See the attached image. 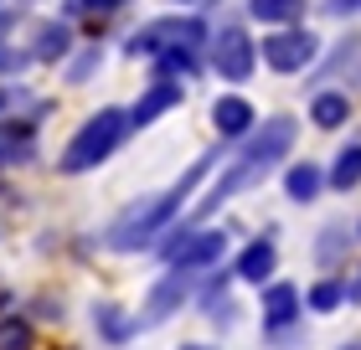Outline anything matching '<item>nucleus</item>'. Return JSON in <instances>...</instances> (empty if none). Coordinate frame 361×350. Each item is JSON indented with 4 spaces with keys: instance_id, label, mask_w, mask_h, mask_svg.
I'll use <instances>...</instances> for the list:
<instances>
[{
    "instance_id": "1",
    "label": "nucleus",
    "mask_w": 361,
    "mask_h": 350,
    "mask_svg": "<svg viewBox=\"0 0 361 350\" xmlns=\"http://www.w3.org/2000/svg\"><path fill=\"white\" fill-rule=\"evenodd\" d=\"M212 160L217 155H202L191 165L186 175L176 180L171 191H160V196H140L135 206H124L119 216L109 222V232H104V247H114V253H140V247H150L160 232H166L171 222H176V211L186 206V196L207 180V170H212Z\"/></svg>"
},
{
    "instance_id": "2",
    "label": "nucleus",
    "mask_w": 361,
    "mask_h": 350,
    "mask_svg": "<svg viewBox=\"0 0 361 350\" xmlns=\"http://www.w3.org/2000/svg\"><path fill=\"white\" fill-rule=\"evenodd\" d=\"M294 135H300V124H294L289 113H274V119H264V129H258V135H253L248 144H243L238 165L217 180V186H212V196H207L202 206H196V216H212L222 201H233V196H243L248 186H258V180H264V175L274 170V165L294 149Z\"/></svg>"
},
{
    "instance_id": "3",
    "label": "nucleus",
    "mask_w": 361,
    "mask_h": 350,
    "mask_svg": "<svg viewBox=\"0 0 361 350\" xmlns=\"http://www.w3.org/2000/svg\"><path fill=\"white\" fill-rule=\"evenodd\" d=\"M124 135H129V113L124 108H98L93 119H83V129L68 139L57 170L62 175H83V170H93V165H104L114 149L124 144Z\"/></svg>"
},
{
    "instance_id": "4",
    "label": "nucleus",
    "mask_w": 361,
    "mask_h": 350,
    "mask_svg": "<svg viewBox=\"0 0 361 350\" xmlns=\"http://www.w3.org/2000/svg\"><path fill=\"white\" fill-rule=\"evenodd\" d=\"M212 68H217L227 82H248L253 68H258V46L243 26H222L212 37Z\"/></svg>"
},
{
    "instance_id": "5",
    "label": "nucleus",
    "mask_w": 361,
    "mask_h": 350,
    "mask_svg": "<svg viewBox=\"0 0 361 350\" xmlns=\"http://www.w3.org/2000/svg\"><path fill=\"white\" fill-rule=\"evenodd\" d=\"M320 57V37L315 31H274V37H264V62L274 73H305L310 62Z\"/></svg>"
},
{
    "instance_id": "6",
    "label": "nucleus",
    "mask_w": 361,
    "mask_h": 350,
    "mask_svg": "<svg viewBox=\"0 0 361 350\" xmlns=\"http://www.w3.org/2000/svg\"><path fill=\"white\" fill-rule=\"evenodd\" d=\"M191 289H196L191 268H176V263H171V273H166V278H155V283H150V294H145L140 325H166L171 314H176V309L191 299Z\"/></svg>"
},
{
    "instance_id": "7",
    "label": "nucleus",
    "mask_w": 361,
    "mask_h": 350,
    "mask_svg": "<svg viewBox=\"0 0 361 350\" xmlns=\"http://www.w3.org/2000/svg\"><path fill=\"white\" fill-rule=\"evenodd\" d=\"M202 21H180V15H166V21H150L140 31V37H129V52L135 57H155V52H166V46H176V42H202Z\"/></svg>"
},
{
    "instance_id": "8",
    "label": "nucleus",
    "mask_w": 361,
    "mask_h": 350,
    "mask_svg": "<svg viewBox=\"0 0 361 350\" xmlns=\"http://www.w3.org/2000/svg\"><path fill=\"white\" fill-rule=\"evenodd\" d=\"M222 253H227V237H222V232H186L180 242L166 247V258L176 263V268H191V273L222 263Z\"/></svg>"
},
{
    "instance_id": "9",
    "label": "nucleus",
    "mask_w": 361,
    "mask_h": 350,
    "mask_svg": "<svg viewBox=\"0 0 361 350\" xmlns=\"http://www.w3.org/2000/svg\"><path fill=\"white\" fill-rule=\"evenodd\" d=\"M171 108H180V82H171V77H160L150 93L140 98L135 108H129V124L135 129H145V124H155L160 113H171Z\"/></svg>"
},
{
    "instance_id": "10",
    "label": "nucleus",
    "mask_w": 361,
    "mask_h": 350,
    "mask_svg": "<svg viewBox=\"0 0 361 350\" xmlns=\"http://www.w3.org/2000/svg\"><path fill=\"white\" fill-rule=\"evenodd\" d=\"M294 320H300V289H294V283H269L264 289V325L269 330H289Z\"/></svg>"
},
{
    "instance_id": "11",
    "label": "nucleus",
    "mask_w": 361,
    "mask_h": 350,
    "mask_svg": "<svg viewBox=\"0 0 361 350\" xmlns=\"http://www.w3.org/2000/svg\"><path fill=\"white\" fill-rule=\"evenodd\" d=\"M212 124H217L222 139L248 135V129H253V104H248V98H238V93H227V98H217V104H212Z\"/></svg>"
},
{
    "instance_id": "12",
    "label": "nucleus",
    "mask_w": 361,
    "mask_h": 350,
    "mask_svg": "<svg viewBox=\"0 0 361 350\" xmlns=\"http://www.w3.org/2000/svg\"><path fill=\"white\" fill-rule=\"evenodd\" d=\"M274 268H279V247L269 237L243 247V258H238V278L243 283H258V289H264V278H274Z\"/></svg>"
},
{
    "instance_id": "13",
    "label": "nucleus",
    "mask_w": 361,
    "mask_h": 350,
    "mask_svg": "<svg viewBox=\"0 0 361 350\" xmlns=\"http://www.w3.org/2000/svg\"><path fill=\"white\" fill-rule=\"evenodd\" d=\"M320 186H325V175H320V165H310V160H300V165H289L284 170V196L289 201H315L320 196Z\"/></svg>"
},
{
    "instance_id": "14",
    "label": "nucleus",
    "mask_w": 361,
    "mask_h": 350,
    "mask_svg": "<svg viewBox=\"0 0 361 350\" xmlns=\"http://www.w3.org/2000/svg\"><path fill=\"white\" fill-rule=\"evenodd\" d=\"M93 325H98V335L114 340V345H124V340L140 330V320H129L119 304H98V309H93Z\"/></svg>"
},
{
    "instance_id": "15",
    "label": "nucleus",
    "mask_w": 361,
    "mask_h": 350,
    "mask_svg": "<svg viewBox=\"0 0 361 350\" xmlns=\"http://www.w3.org/2000/svg\"><path fill=\"white\" fill-rule=\"evenodd\" d=\"M68 46H73L68 26H62V21H47V26H37V42H31V57H37V62H57V57H68Z\"/></svg>"
},
{
    "instance_id": "16",
    "label": "nucleus",
    "mask_w": 361,
    "mask_h": 350,
    "mask_svg": "<svg viewBox=\"0 0 361 350\" xmlns=\"http://www.w3.org/2000/svg\"><path fill=\"white\" fill-rule=\"evenodd\" d=\"M31 155H37V135L31 129H16V124L0 129V165H26Z\"/></svg>"
},
{
    "instance_id": "17",
    "label": "nucleus",
    "mask_w": 361,
    "mask_h": 350,
    "mask_svg": "<svg viewBox=\"0 0 361 350\" xmlns=\"http://www.w3.org/2000/svg\"><path fill=\"white\" fill-rule=\"evenodd\" d=\"M310 119H315V129H341V124L351 119L346 93H315V104H310Z\"/></svg>"
},
{
    "instance_id": "18",
    "label": "nucleus",
    "mask_w": 361,
    "mask_h": 350,
    "mask_svg": "<svg viewBox=\"0 0 361 350\" xmlns=\"http://www.w3.org/2000/svg\"><path fill=\"white\" fill-rule=\"evenodd\" d=\"M155 73L160 77H186V73H196V46L191 42H176V46H166V52H155Z\"/></svg>"
},
{
    "instance_id": "19",
    "label": "nucleus",
    "mask_w": 361,
    "mask_h": 350,
    "mask_svg": "<svg viewBox=\"0 0 361 350\" xmlns=\"http://www.w3.org/2000/svg\"><path fill=\"white\" fill-rule=\"evenodd\" d=\"M331 186L336 191H356L361 186V144H346L331 165Z\"/></svg>"
},
{
    "instance_id": "20",
    "label": "nucleus",
    "mask_w": 361,
    "mask_h": 350,
    "mask_svg": "<svg viewBox=\"0 0 361 350\" xmlns=\"http://www.w3.org/2000/svg\"><path fill=\"white\" fill-rule=\"evenodd\" d=\"M248 11L258 21H274V26H289L305 15V0H248Z\"/></svg>"
},
{
    "instance_id": "21",
    "label": "nucleus",
    "mask_w": 361,
    "mask_h": 350,
    "mask_svg": "<svg viewBox=\"0 0 361 350\" xmlns=\"http://www.w3.org/2000/svg\"><path fill=\"white\" fill-rule=\"evenodd\" d=\"M305 304L315 309V314H331V309H341V304H346V278H320L315 289L305 294Z\"/></svg>"
},
{
    "instance_id": "22",
    "label": "nucleus",
    "mask_w": 361,
    "mask_h": 350,
    "mask_svg": "<svg viewBox=\"0 0 361 350\" xmlns=\"http://www.w3.org/2000/svg\"><path fill=\"white\" fill-rule=\"evenodd\" d=\"M0 350H31V325L26 320H6L0 325Z\"/></svg>"
},
{
    "instance_id": "23",
    "label": "nucleus",
    "mask_w": 361,
    "mask_h": 350,
    "mask_svg": "<svg viewBox=\"0 0 361 350\" xmlns=\"http://www.w3.org/2000/svg\"><path fill=\"white\" fill-rule=\"evenodd\" d=\"M98 62H104V52H98V46H88V52H83V57H78L73 68H68V77H73V82H88Z\"/></svg>"
},
{
    "instance_id": "24",
    "label": "nucleus",
    "mask_w": 361,
    "mask_h": 350,
    "mask_svg": "<svg viewBox=\"0 0 361 350\" xmlns=\"http://www.w3.org/2000/svg\"><path fill=\"white\" fill-rule=\"evenodd\" d=\"M26 62H31V52H16L11 42H0V77H6V73H21Z\"/></svg>"
},
{
    "instance_id": "25",
    "label": "nucleus",
    "mask_w": 361,
    "mask_h": 350,
    "mask_svg": "<svg viewBox=\"0 0 361 350\" xmlns=\"http://www.w3.org/2000/svg\"><path fill=\"white\" fill-rule=\"evenodd\" d=\"M21 6H26V0H0V31H11V26H16Z\"/></svg>"
},
{
    "instance_id": "26",
    "label": "nucleus",
    "mask_w": 361,
    "mask_h": 350,
    "mask_svg": "<svg viewBox=\"0 0 361 350\" xmlns=\"http://www.w3.org/2000/svg\"><path fill=\"white\" fill-rule=\"evenodd\" d=\"M73 6H78V11H119L124 0H73Z\"/></svg>"
},
{
    "instance_id": "27",
    "label": "nucleus",
    "mask_w": 361,
    "mask_h": 350,
    "mask_svg": "<svg viewBox=\"0 0 361 350\" xmlns=\"http://www.w3.org/2000/svg\"><path fill=\"white\" fill-rule=\"evenodd\" d=\"M325 11L331 15H351V11H361V0H325Z\"/></svg>"
},
{
    "instance_id": "28",
    "label": "nucleus",
    "mask_w": 361,
    "mask_h": 350,
    "mask_svg": "<svg viewBox=\"0 0 361 350\" xmlns=\"http://www.w3.org/2000/svg\"><path fill=\"white\" fill-rule=\"evenodd\" d=\"M346 299H356V304H361V273L351 278V289H346Z\"/></svg>"
},
{
    "instance_id": "29",
    "label": "nucleus",
    "mask_w": 361,
    "mask_h": 350,
    "mask_svg": "<svg viewBox=\"0 0 361 350\" xmlns=\"http://www.w3.org/2000/svg\"><path fill=\"white\" fill-rule=\"evenodd\" d=\"M180 350H207V345H180Z\"/></svg>"
},
{
    "instance_id": "30",
    "label": "nucleus",
    "mask_w": 361,
    "mask_h": 350,
    "mask_svg": "<svg viewBox=\"0 0 361 350\" xmlns=\"http://www.w3.org/2000/svg\"><path fill=\"white\" fill-rule=\"evenodd\" d=\"M341 350H361V345H341Z\"/></svg>"
}]
</instances>
